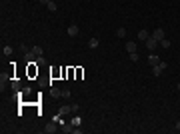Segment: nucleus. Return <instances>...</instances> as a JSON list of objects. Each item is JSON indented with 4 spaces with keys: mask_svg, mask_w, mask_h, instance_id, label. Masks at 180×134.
<instances>
[{
    "mask_svg": "<svg viewBox=\"0 0 180 134\" xmlns=\"http://www.w3.org/2000/svg\"><path fill=\"white\" fill-rule=\"evenodd\" d=\"M152 38H156L158 42H160V40L164 38V30H162V28H156V30L152 32Z\"/></svg>",
    "mask_w": 180,
    "mask_h": 134,
    "instance_id": "7ed1b4c3",
    "label": "nucleus"
},
{
    "mask_svg": "<svg viewBox=\"0 0 180 134\" xmlns=\"http://www.w3.org/2000/svg\"><path fill=\"white\" fill-rule=\"evenodd\" d=\"M38 2H40V4H44V6H46V4H48V2H52V0H38Z\"/></svg>",
    "mask_w": 180,
    "mask_h": 134,
    "instance_id": "4be33fe9",
    "label": "nucleus"
},
{
    "mask_svg": "<svg viewBox=\"0 0 180 134\" xmlns=\"http://www.w3.org/2000/svg\"><path fill=\"white\" fill-rule=\"evenodd\" d=\"M2 52H4V54H12V48H10V46H4Z\"/></svg>",
    "mask_w": 180,
    "mask_h": 134,
    "instance_id": "a211bd4d",
    "label": "nucleus"
},
{
    "mask_svg": "<svg viewBox=\"0 0 180 134\" xmlns=\"http://www.w3.org/2000/svg\"><path fill=\"white\" fill-rule=\"evenodd\" d=\"M68 36H72V38L78 36V26H76V24H70V26H68Z\"/></svg>",
    "mask_w": 180,
    "mask_h": 134,
    "instance_id": "20e7f679",
    "label": "nucleus"
},
{
    "mask_svg": "<svg viewBox=\"0 0 180 134\" xmlns=\"http://www.w3.org/2000/svg\"><path fill=\"white\" fill-rule=\"evenodd\" d=\"M166 66H168V64L160 60V62H158L156 66H152V74H154V76H160V74H162V72L166 70Z\"/></svg>",
    "mask_w": 180,
    "mask_h": 134,
    "instance_id": "f257e3e1",
    "label": "nucleus"
},
{
    "mask_svg": "<svg viewBox=\"0 0 180 134\" xmlns=\"http://www.w3.org/2000/svg\"><path fill=\"white\" fill-rule=\"evenodd\" d=\"M46 8H48L50 12H56L58 10V6H56V2H54V0H52V2H48V4H46Z\"/></svg>",
    "mask_w": 180,
    "mask_h": 134,
    "instance_id": "9d476101",
    "label": "nucleus"
},
{
    "mask_svg": "<svg viewBox=\"0 0 180 134\" xmlns=\"http://www.w3.org/2000/svg\"><path fill=\"white\" fill-rule=\"evenodd\" d=\"M148 36H150V34H148V30H138V38H140V40H146Z\"/></svg>",
    "mask_w": 180,
    "mask_h": 134,
    "instance_id": "f8f14e48",
    "label": "nucleus"
},
{
    "mask_svg": "<svg viewBox=\"0 0 180 134\" xmlns=\"http://www.w3.org/2000/svg\"><path fill=\"white\" fill-rule=\"evenodd\" d=\"M158 44L162 46V48H170V40H168V38H162V40H160Z\"/></svg>",
    "mask_w": 180,
    "mask_h": 134,
    "instance_id": "ddd939ff",
    "label": "nucleus"
},
{
    "mask_svg": "<svg viewBox=\"0 0 180 134\" xmlns=\"http://www.w3.org/2000/svg\"><path fill=\"white\" fill-rule=\"evenodd\" d=\"M126 50H128V54H132V52H138V46L130 40V42H126Z\"/></svg>",
    "mask_w": 180,
    "mask_h": 134,
    "instance_id": "39448f33",
    "label": "nucleus"
},
{
    "mask_svg": "<svg viewBox=\"0 0 180 134\" xmlns=\"http://www.w3.org/2000/svg\"><path fill=\"white\" fill-rule=\"evenodd\" d=\"M98 44H100L98 38H90V40H88V48H98Z\"/></svg>",
    "mask_w": 180,
    "mask_h": 134,
    "instance_id": "6e6552de",
    "label": "nucleus"
},
{
    "mask_svg": "<svg viewBox=\"0 0 180 134\" xmlns=\"http://www.w3.org/2000/svg\"><path fill=\"white\" fill-rule=\"evenodd\" d=\"M32 54L34 56H42V54H44V50H42L40 46H34V48H32Z\"/></svg>",
    "mask_w": 180,
    "mask_h": 134,
    "instance_id": "9b49d317",
    "label": "nucleus"
},
{
    "mask_svg": "<svg viewBox=\"0 0 180 134\" xmlns=\"http://www.w3.org/2000/svg\"><path fill=\"white\" fill-rule=\"evenodd\" d=\"M78 124H80V118H78V116H76V118H72V126H78Z\"/></svg>",
    "mask_w": 180,
    "mask_h": 134,
    "instance_id": "aec40b11",
    "label": "nucleus"
},
{
    "mask_svg": "<svg viewBox=\"0 0 180 134\" xmlns=\"http://www.w3.org/2000/svg\"><path fill=\"white\" fill-rule=\"evenodd\" d=\"M58 128H56V124H46L44 126V132L46 134H52V132H56Z\"/></svg>",
    "mask_w": 180,
    "mask_h": 134,
    "instance_id": "0eeeda50",
    "label": "nucleus"
},
{
    "mask_svg": "<svg viewBox=\"0 0 180 134\" xmlns=\"http://www.w3.org/2000/svg\"><path fill=\"white\" fill-rule=\"evenodd\" d=\"M144 42H146V48H148V50H154V48L158 46V40H156V38H152V34L148 36V38L144 40Z\"/></svg>",
    "mask_w": 180,
    "mask_h": 134,
    "instance_id": "f03ea898",
    "label": "nucleus"
},
{
    "mask_svg": "<svg viewBox=\"0 0 180 134\" xmlns=\"http://www.w3.org/2000/svg\"><path fill=\"white\" fill-rule=\"evenodd\" d=\"M176 130H178V132H180V120H178V122H176Z\"/></svg>",
    "mask_w": 180,
    "mask_h": 134,
    "instance_id": "5701e85b",
    "label": "nucleus"
},
{
    "mask_svg": "<svg viewBox=\"0 0 180 134\" xmlns=\"http://www.w3.org/2000/svg\"><path fill=\"white\" fill-rule=\"evenodd\" d=\"M130 60H132V62H138V60H140V54H138V52H132V54H130Z\"/></svg>",
    "mask_w": 180,
    "mask_h": 134,
    "instance_id": "2eb2a0df",
    "label": "nucleus"
},
{
    "mask_svg": "<svg viewBox=\"0 0 180 134\" xmlns=\"http://www.w3.org/2000/svg\"><path fill=\"white\" fill-rule=\"evenodd\" d=\"M116 36H118V38H124V36H126V28H118V30H116Z\"/></svg>",
    "mask_w": 180,
    "mask_h": 134,
    "instance_id": "4468645a",
    "label": "nucleus"
},
{
    "mask_svg": "<svg viewBox=\"0 0 180 134\" xmlns=\"http://www.w3.org/2000/svg\"><path fill=\"white\" fill-rule=\"evenodd\" d=\"M158 62H160V58H158L156 54H150V56H148V64H150V66H156Z\"/></svg>",
    "mask_w": 180,
    "mask_h": 134,
    "instance_id": "423d86ee",
    "label": "nucleus"
},
{
    "mask_svg": "<svg viewBox=\"0 0 180 134\" xmlns=\"http://www.w3.org/2000/svg\"><path fill=\"white\" fill-rule=\"evenodd\" d=\"M58 112H60V114H66V112H72V108H70V106H62Z\"/></svg>",
    "mask_w": 180,
    "mask_h": 134,
    "instance_id": "f3484780",
    "label": "nucleus"
},
{
    "mask_svg": "<svg viewBox=\"0 0 180 134\" xmlns=\"http://www.w3.org/2000/svg\"><path fill=\"white\" fill-rule=\"evenodd\" d=\"M68 96H70V90L64 88V90H62V98H68Z\"/></svg>",
    "mask_w": 180,
    "mask_h": 134,
    "instance_id": "6ab92c4d",
    "label": "nucleus"
},
{
    "mask_svg": "<svg viewBox=\"0 0 180 134\" xmlns=\"http://www.w3.org/2000/svg\"><path fill=\"white\" fill-rule=\"evenodd\" d=\"M70 108H72V112H78L80 106H78V104H70Z\"/></svg>",
    "mask_w": 180,
    "mask_h": 134,
    "instance_id": "412c9836",
    "label": "nucleus"
},
{
    "mask_svg": "<svg viewBox=\"0 0 180 134\" xmlns=\"http://www.w3.org/2000/svg\"><path fill=\"white\" fill-rule=\"evenodd\" d=\"M50 94H52V98H62V90H58V88H52Z\"/></svg>",
    "mask_w": 180,
    "mask_h": 134,
    "instance_id": "1a4fd4ad",
    "label": "nucleus"
},
{
    "mask_svg": "<svg viewBox=\"0 0 180 134\" xmlns=\"http://www.w3.org/2000/svg\"><path fill=\"white\" fill-rule=\"evenodd\" d=\"M178 90H180V82H178Z\"/></svg>",
    "mask_w": 180,
    "mask_h": 134,
    "instance_id": "b1692460",
    "label": "nucleus"
},
{
    "mask_svg": "<svg viewBox=\"0 0 180 134\" xmlns=\"http://www.w3.org/2000/svg\"><path fill=\"white\" fill-rule=\"evenodd\" d=\"M34 64H46L44 56H36V62H34Z\"/></svg>",
    "mask_w": 180,
    "mask_h": 134,
    "instance_id": "dca6fc26",
    "label": "nucleus"
}]
</instances>
